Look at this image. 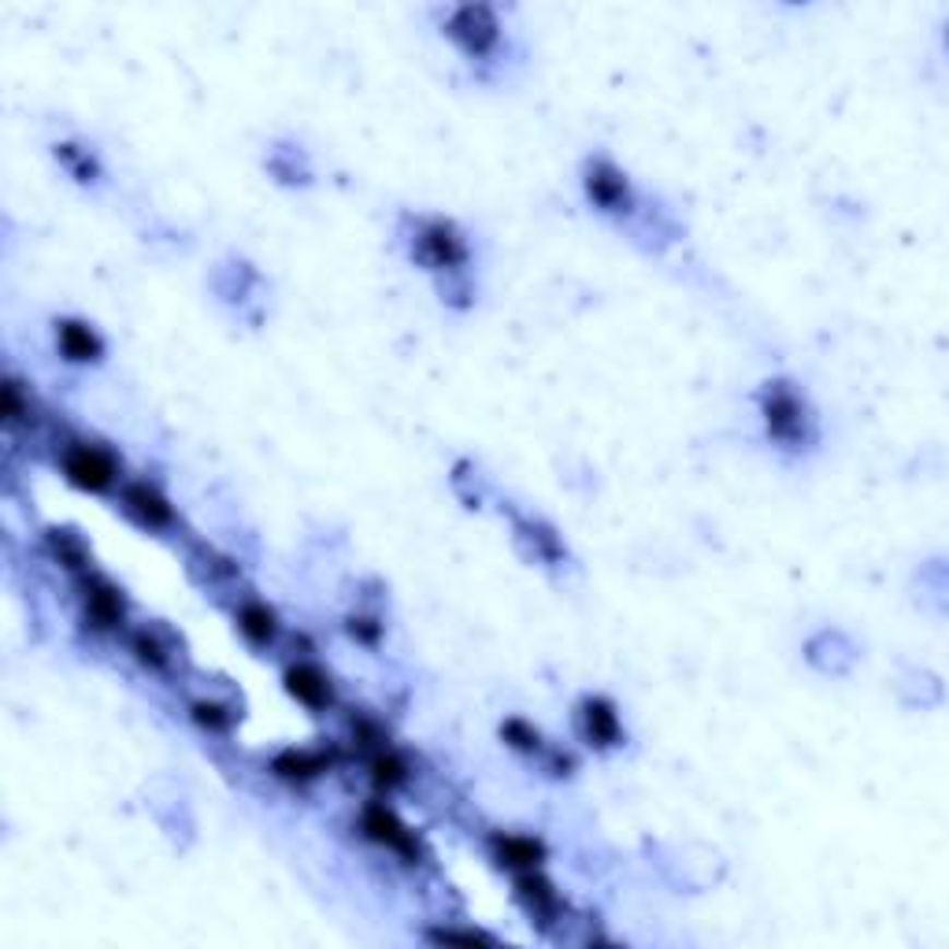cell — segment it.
Wrapping results in <instances>:
<instances>
[{
	"instance_id": "7c38bea8",
	"label": "cell",
	"mask_w": 949,
	"mask_h": 949,
	"mask_svg": "<svg viewBox=\"0 0 949 949\" xmlns=\"http://www.w3.org/2000/svg\"><path fill=\"white\" fill-rule=\"evenodd\" d=\"M238 631L249 638L252 645H271L278 638V616L275 608L264 605V601H246V605L238 608Z\"/></svg>"
},
{
	"instance_id": "52a82bcc",
	"label": "cell",
	"mask_w": 949,
	"mask_h": 949,
	"mask_svg": "<svg viewBox=\"0 0 949 949\" xmlns=\"http://www.w3.org/2000/svg\"><path fill=\"white\" fill-rule=\"evenodd\" d=\"M360 827H364V834H368L371 842L387 845V850L401 853V857H416V850H419L416 834H412L408 827L398 820V812L387 809L382 802H371L368 809H364Z\"/></svg>"
},
{
	"instance_id": "ac0fdd59",
	"label": "cell",
	"mask_w": 949,
	"mask_h": 949,
	"mask_svg": "<svg viewBox=\"0 0 949 949\" xmlns=\"http://www.w3.org/2000/svg\"><path fill=\"white\" fill-rule=\"evenodd\" d=\"M130 653H134L138 664H145V668H153V672L167 668V661H171L164 650V642H159L153 631H138L134 638H130Z\"/></svg>"
},
{
	"instance_id": "603a6c76",
	"label": "cell",
	"mask_w": 949,
	"mask_h": 949,
	"mask_svg": "<svg viewBox=\"0 0 949 949\" xmlns=\"http://www.w3.org/2000/svg\"><path fill=\"white\" fill-rule=\"evenodd\" d=\"M353 634H360L364 642H379V634H382V627L375 624V619H353V627H349Z\"/></svg>"
},
{
	"instance_id": "6da1fadb",
	"label": "cell",
	"mask_w": 949,
	"mask_h": 949,
	"mask_svg": "<svg viewBox=\"0 0 949 949\" xmlns=\"http://www.w3.org/2000/svg\"><path fill=\"white\" fill-rule=\"evenodd\" d=\"M760 419L779 449H805L816 438L812 412L791 382H768L760 393Z\"/></svg>"
},
{
	"instance_id": "44dd1931",
	"label": "cell",
	"mask_w": 949,
	"mask_h": 949,
	"mask_svg": "<svg viewBox=\"0 0 949 949\" xmlns=\"http://www.w3.org/2000/svg\"><path fill=\"white\" fill-rule=\"evenodd\" d=\"M23 416H31V401L23 398V390H19L15 379L4 382V423H23Z\"/></svg>"
},
{
	"instance_id": "3957f363",
	"label": "cell",
	"mask_w": 949,
	"mask_h": 949,
	"mask_svg": "<svg viewBox=\"0 0 949 949\" xmlns=\"http://www.w3.org/2000/svg\"><path fill=\"white\" fill-rule=\"evenodd\" d=\"M63 478L86 494H105L119 483V460L108 453L105 446H90V441H74L63 449Z\"/></svg>"
},
{
	"instance_id": "8992f818",
	"label": "cell",
	"mask_w": 949,
	"mask_h": 949,
	"mask_svg": "<svg viewBox=\"0 0 949 949\" xmlns=\"http://www.w3.org/2000/svg\"><path fill=\"white\" fill-rule=\"evenodd\" d=\"M586 197L601 212H627L631 209V182L608 159H594L586 167Z\"/></svg>"
},
{
	"instance_id": "5b68a950",
	"label": "cell",
	"mask_w": 949,
	"mask_h": 949,
	"mask_svg": "<svg viewBox=\"0 0 949 949\" xmlns=\"http://www.w3.org/2000/svg\"><path fill=\"white\" fill-rule=\"evenodd\" d=\"M82 613H86V624L93 627V631H116L119 624H123V594H119L116 586H111L108 579L100 576H90L86 582H82Z\"/></svg>"
},
{
	"instance_id": "ffe728a7",
	"label": "cell",
	"mask_w": 949,
	"mask_h": 949,
	"mask_svg": "<svg viewBox=\"0 0 949 949\" xmlns=\"http://www.w3.org/2000/svg\"><path fill=\"white\" fill-rule=\"evenodd\" d=\"M52 553L60 557V564H68V568L82 571L86 568V553H82V545L71 538V534H52Z\"/></svg>"
},
{
	"instance_id": "8fae6325",
	"label": "cell",
	"mask_w": 949,
	"mask_h": 949,
	"mask_svg": "<svg viewBox=\"0 0 949 949\" xmlns=\"http://www.w3.org/2000/svg\"><path fill=\"white\" fill-rule=\"evenodd\" d=\"M56 349L68 364H97L105 356V342L82 319H56Z\"/></svg>"
},
{
	"instance_id": "9c48e42d",
	"label": "cell",
	"mask_w": 949,
	"mask_h": 949,
	"mask_svg": "<svg viewBox=\"0 0 949 949\" xmlns=\"http://www.w3.org/2000/svg\"><path fill=\"white\" fill-rule=\"evenodd\" d=\"M579 731H582V738L597 749H613L624 742L619 712H616V704L605 701V698H586L579 704Z\"/></svg>"
},
{
	"instance_id": "30bf717a",
	"label": "cell",
	"mask_w": 949,
	"mask_h": 949,
	"mask_svg": "<svg viewBox=\"0 0 949 949\" xmlns=\"http://www.w3.org/2000/svg\"><path fill=\"white\" fill-rule=\"evenodd\" d=\"M286 693L294 701L305 704V709H316V712H323V709H331V704H334L331 675L319 668V664H308V661L289 664V668H286Z\"/></svg>"
},
{
	"instance_id": "ba28073f",
	"label": "cell",
	"mask_w": 949,
	"mask_h": 949,
	"mask_svg": "<svg viewBox=\"0 0 949 949\" xmlns=\"http://www.w3.org/2000/svg\"><path fill=\"white\" fill-rule=\"evenodd\" d=\"M123 512L149 531H167L175 523V509L153 483H127L123 486Z\"/></svg>"
},
{
	"instance_id": "5bb4252c",
	"label": "cell",
	"mask_w": 949,
	"mask_h": 949,
	"mask_svg": "<svg viewBox=\"0 0 949 949\" xmlns=\"http://www.w3.org/2000/svg\"><path fill=\"white\" fill-rule=\"evenodd\" d=\"M515 887H520V898L527 901L531 913H538V916L557 913L560 898H557V890H553V882L538 876V868H534V871H520V879H515Z\"/></svg>"
},
{
	"instance_id": "9a60e30c",
	"label": "cell",
	"mask_w": 949,
	"mask_h": 949,
	"mask_svg": "<svg viewBox=\"0 0 949 949\" xmlns=\"http://www.w3.org/2000/svg\"><path fill=\"white\" fill-rule=\"evenodd\" d=\"M327 764H331V760H327L323 754H305V749L297 754V749H289V754H282L275 760V772L282 779H297V783H305V779L323 775Z\"/></svg>"
},
{
	"instance_id": "2e32d148",
	"label": "cell",
	"mask_w": 949,
	"mask_h": 949,
	"mask_svg": "<svg viewBox=\"0 0 949 949\" xmlns=\"http://www.w3.org/2000/svg\"><path fill=\"white\" fill-rule=\"evenodd\" d=\"M405 779H408V768L393 749H379V754L371 757V783L379 786V791H393V786H401Z\"/></svg>"
},
{
	"instance_id": "277c9868",
	"label": "cell",
	"mask_w": 949,
	"mask_h": 949,
	"mask_svg": "<svg viewBox=\"0 0 949 949\" xmlns=\"http://www.w3.org/2000/svg\"><path fill=\"white\" fill-rule=\"evenodd\" d=\"M446 34L464 49L467 56H490L501 41V23H497L494 8L486 4H464L453 8L446 19Z\"/></svg>"
},
{
	"instance_id": "7402d4cb",
	"label": "cell",
	"mask_w": 949,
	"mask_h": 949,
	"mask_svg": "<svg viewBox=\"0 0 949 949\" xmlns=\"http://www.w3.org/2000/svg\"><path fill=\"white\" fill-rule=\"evenodd\" d=\"M435 942H464V946H494L490 935L483 932H453V927H441V932L430 935Z\"/></svg>"
},
{
	"instance_id": "e0dca14e",
	"label": "cell",
	"mask_w": 949,
	"mask_h": 949,
	"mask_svg": "<svg viewBox=\"0 0 949 949\" xmlns=\"http://www.w3.org/2000/svg\"><path fill=\"white\" fill-rule=\"evenodd\" d=\"M190 716H193L197 727L212 731V735H223V731H230V723H234V712L220 701H193Z\"/></svg>"
},
{
	"instance_id": "7a4b0ae2",
	"label": "cell",
	"mask_w": 949,
	"mask_h": 949,
	"mask_svg": "<svg viewBox=\"0 0 949 949\" xmlns=\"http://www.w3.org/2000/svg\"><path fill=\"white\" fill-rule=\"evenodd\" d=\"M412 257L427 271H460L467 264V241L449 220H423L412 238Z\"/></svg>"
},
{
	"instance_id": "4fadbf2b",
	"label": "cell",
	"mask_w": 949,
	"mask_h": 949,
	"mask_svg": "<svg viewBox=\"0 0 949 949\" xmlns=\"http://www.w3.org/2000/svg\"><path fill=\"white\" fill-rule=\"evenodd\" d=\"M494 845H497L501 864H509L515 871H534L545 861V845L538 839H531V834H501Z\"/></svg>"
},
{
	"instance_id": "d6986e66",
	"label": "cell",
	"mask_w": 949,
	"mask_h": 949,
	"mask_svg": "<svg viewBox=\"0 0 949 949\" xmlns=\"http://www.w3.org/2000/svg\"><path fill=\"white\" fill-rule=\"evenodd\" d=\"M501 735H505V742H509L512 749H520V754H542V735L538 731L531 727V723H523V720H509L501 727Z\"/></svg>"
}]
</instances>
